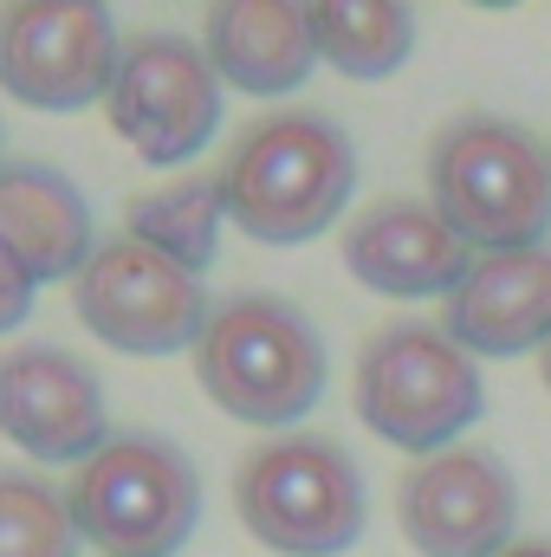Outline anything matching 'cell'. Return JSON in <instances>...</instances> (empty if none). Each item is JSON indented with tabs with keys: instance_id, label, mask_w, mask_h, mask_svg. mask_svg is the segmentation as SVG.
Listing matches in <instances>:
<instances>
[{
	"instance_id": "cell-16",
	"label": "cell",
	"mask_w": 551,
	"mask_h": 557,
	"mask_svg": "<svg viewBox=\"0 0 551 557\" xmlns=\"http://www.w3.org/2000/svg\"><path fill=\"white\" fill-rule=\"evenodd\" d=\"M311 39H318V65L344 78H390L415 52V13L403 0H318Z\"/></svg>"
},
{
	"instance_id": "cell-10",
	"label": "cell",
	"mask_w": 551,
	"mask_h": 557,
	"mask_svg": "<svg viewBox=\"0 0 551 557\" xmlns=\"http://www.w3.org/2000/svg\"><path fill=\"white\" fill-rule=\"evenodd\" d=\"M403 539L421 557H500L513 552L519 525V486L500 454L487 447H448L415 460L396 486Z\"/></svg>"
},
{
	"instance_id": "cell-12",
	"label": "cell",
	"mask_w": 551,
	"mask_h": 557,
	"mask_svg": "<svg viewBox=\"0 0 551 557\" xmlns=\"http://www.w3.org/2000/svg\"><path fill=\"white\" fill-rule=\"evenodd\" d=\"M344 267H351L357 285H370L383 298H448L474 267V247L428 201L396 195V201H377V208L351 214Z\"/></svg>"
},
{
	"instance_id": "cell-6",
	"label": "cell",
	"mask_w": 551,
	"mask_h": 557,
	"mask_svg": "<svg viewBox=\"0 0 551 557\" xmlns=\"http://www.w3.org/2000/svg\"><path fill=\"white\" fill-rule=\"evenodd\" d=\"M241 525L279 557H338L364 539L370 493L331 434H279L234 480Z\"/></svg>"
},
{
	"instance_id": "cell-9",
	"label": "cell",
	"mask_w": 551,
	"mask_h": 557,
	"mask_svg": "<svg viewBox=\"0 0 551 557\" xmlns=\"http://www.w3.org/2000/svg\"><path fill=\"white\" fill-rule=\"evenodd\" d=\"M105 111L131 156L149 169H182L221 131V72L188 33H137L118 59Z\"/></svg>"
},
{
	"instance_id": "cell-2",
	"label": "cell",
	"mask_w": 551,
	"mask_h": 557,
	"mask_svg": "<svg viewBox=\"0 0 551 557\" xmlns=\"http://www.w3.org/2000/svg\"><path fill=\"white\" fill-rule=\"evenodd\" d=\"M428 208L474 247L513 253L551 240V149L526 124L467 111L428 143Z\"/></svg>"
},
{
	"instance_id": "cell-1",
	"label": "cell",
	"mask_w": 551,
	"mask_h": 557,
	"mask_svg": "<svg viewBox=\"0 0 551 557\" xmlns=\"http://www.w3.org/2000/svg\"><path fill=\"white\" fill-rule=\"evenodd\" d=\"M228 221L260 247H298L338 227L357 188V149L325 111H267L254 117L228 162L215 169Z\"/></svg>"
},
{
	"instance_id": "cell-20",
	"label": "cell",
	"mask_w": 551,
	"mask_h": 557,
	"mask_svg": "<svg viewBox=\"0 0 551 557\" xmlns=\"http://www.w3.org/2000/svg\"><path fill=\"white\" fill-rule=\"evenodd\" d=\"M500 557H551V545H532L526 539V545H513V552H500Z\"/></svg>"
},
{
	"instance_id": "cell-5",
	"label": "cell",
	"mask_w": 551,
	"mask_h": 557,
	"mask_svg": "<svg viewBox=\"0 0 551 557\" xmlns=\"http://www.w3.org/2000/svg\"><path fill=\"white\" fill-rule=\"evenodd\" d=\"M357 421L415 460L448 454L487 416V383L474 357L441 324H383L357 357Z\"/></svg>"
},
{
	"instance_id": "cell-14",
	"label": "cell",
	"mask_w": 551,
	"mask_h": 557,
	"mask_svg": "<svg viewBox=\"0 0 551 557\" xmlns=\"http://www.w3.org/2000/svg\"><path fill=\"white\" fill-rule=\"evenodd\" d=\"M0 247L26 267L33 285L78 278L91 267V201L52 162H7L0 169Z\"/></svg>"
},
{
	"instance_id": "cell-18",
	"label": "cell",
	"mask_w": 551,
	"mask_h": 557,
	"mask_svg": "<svg viewBox=\"0 0 551 557\" xmlns=\"http://www.w3.org/2000/svg\"><path fill=\"white\" fill-rule=\"evenodd\" d=\"M72 506L39 473H0V557H78Z\"/></svg>"
},
{
	"instance_id": "cell-8",
	"label": "cell",
	"mask_w": 551,
	"mask_h": 557,
	"mask_svg": "<svg viewBox=\"0 0 551 557\" xmlns=\"http://www.w3.org/2000/svg\"><path fill=\"white\" fill-rule=\"evenodd\" d=\"M124 39L98 0H20L0 7V91L26 111L65 117L111 98Z\"/></svg>"
},
{
	"instance_id": "cell-4",
	"label": "cell",
	"mask_w": 551,
	"mask_h": 557,
	"mask_svg": "<svg viewBox=\"0 0 551 557\" xmlns=\"http://www.w3.org/2000/svg\"><path fill=\"white\" fill-rule=\"evenodd\" d=\"M72 525L105 557H175L201 525V473L156 428L111 434L65 486Z\"/></svg>"
},
{
	"instance_id": "cell-21",
	"label": "cell",
	"mask_w": 551,
	"mask_h": 557,
	"mask_svg": "<svg viewBox=\"0 0 551 557\" xmlns=\"http://www.w3.org/2000/svg\"><path fill=\"white\" fill-rule=\"evenodd\" d=\"M539 376H546V389H551V344H546V370H539Z\"/></svg>"
},
{
	"instance_id": "cell-15",
	"label": "cell",
	"mask_w": 551,
	"mask_h": 557,
	"mask_svg": "<svg viewBox=\"0 0 551 557\" xmlns=\"http://www.w3.org/2000/svg\"><path fill=\"white\" fill-rule=\"evenodd\" d=\"M201 52L221 72V85L247 98H285L318 72V39H311V7L292 0H228L208 7Z\"/></svg>"
},
{
	"instance_id": "cell-19",
	"label": "cell",
	"mask_w": 551,
	"mask_h": 557,
	"mask_svg": "<svg viewBox=\"0 0 551 557\" xmlns=\"http://www.w3.org/2000/svg\"><path fill=\"white\" fill-rule=\"evenodd\" d=\"M33 298H39V285H33L26 267L0 247V337H7L13 324H26V318H33Z\"/></svg>"
},
{
	"instance_id": "cell-7",
	"label": "cell",
	"mask_w": 551,
	"mask_h": 557,
	"mask_svg": "<svg viewBox=\"0 0 551 557\" xmlns=\"http://www.w3.org/2000/svg\"><path fill=\"white\" fill-rule=\"evenodd\" d=\"M72 311L98 344H111L124 357L195 350L215 318L201 273H182L175 260H162L156 247H143L131 234L105 240L91 253V267L72 278Z\"/></svg>"
},
{
	"instance_id": "cell-13",
	"label": "cell",
	"mask_w": 551,
	"mask_h": 557,
	"mask_svg": "<svg viewBox=\"0 0 551 557\" xmlns=\"http://www.w3.org/2000/svg\"><path fill=\"white\" fill-rule=\"evenodd\" d=\"M441 331L467 357H526L551 344V240L513 253H474L467 278L448 292Z\"/></svg>"
},
{
	"instance_id": "cell-11",
	"label": "cell",
	"mask_w": 551,
	"mask_h": 557,
	"mask_svg": "<svg viewBox=\"0 0 551 557\" xmlns=\"http://www.w3.org/2000/svg\"><path fill=\"white\" fill-rule=\"evenodd\" d=\"M0 434L39 467H85L105 441V383L59 344L0 350Z\"/></svg>"
},
{
	"instance_id": "cell-22",
	"label": "cell",
	"mask_w": 551,
	"mask_h": 557,
	"mask_svg": "<svg viewBox=\"0 0 551 557\" xmlns=\"http://www.w3.org/2000/svg\"><path fill=\"white\" fill-rule=\"evenodd\" d=\"M0 169H7V162H0Z\"/></svg>"
},
{
	"instance_id": "cell-17",
	"label": "cell",
	"mask_w": 551,
	"mask_h": 557,
	"mask_svg": "<svg viewBox=\"0 0 551 557\" xmlns=\"http://www.w3.org/2000/svg\"><path fill=\"white\" fill-rule=\"evenodd\" d=\"M221 227H228V201H221L215 175H182V182L149 188V195H137L124 208V234L143 240V247H156L162 260H175L182 273L215 267Z\"/></svg>"
},
{
	"instance_id": "cell-3",
	"label": "cell",
	"mask_w": 551,
	"mask_h": 557,
	"mask_svg": "<svg viewBox=\"0 0 551 557\" xmlns=\"http://www.w3.org/2000/svg\"><path fill=\"white\" fill-rule=\"evenodd\" d=\"M325 337L318 324L273 292H241L221 298L201 344H195V376L215 396V409L247 428H285L305 421L325 396Z\"/></svg>"
}]
</instances>
